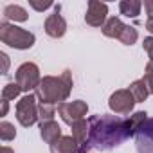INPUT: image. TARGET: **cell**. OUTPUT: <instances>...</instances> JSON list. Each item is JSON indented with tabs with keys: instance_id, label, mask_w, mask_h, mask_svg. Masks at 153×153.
Instances as JSON below:
<instances>
[{
	"instance_id": "cell-11",
	"label": "cell",
	"mask_w": 153,
	"mask_h": 153,
	"mask_svg": "<svg viewBox=\"0 0 153 153\" xmlns=\"http://www.w3.org/2000/svg\"><path fill=\"white\" fill-rule=\"evenodd\" d=\"M79 151V144L76 142V139L70 137H61L58 139L54 144H51V153H78Z\"/></svg>"
},
{
	"instance_id": "cell-26",
	"label": "cell",
	"mask_w": 153,
	"mask_h": 153,
	"mask_svg": "<svg viewBox=\"0 0 153 153\" xmlns=\"http://www.w3.org/2000/svg\"><path fill=\"white\" fill-rule=\"evenodd\" d=\"M144 7H146V11H148V16L153 18V0H146V2H144Z\"/></svg>"
},
{
	"instance_id": "cell-21",
	"label": "cell",
	"mask_w": 153,
	"mask_h": 153,
	"mask_svg": "<svg viewBox=\"0 0 153 153\" xmlns=\"http://www.w3.org/2000/svg\"><path fill=\"white\" fill-rule=\"evenodd\" d=\"M20 92H22V88H20L18 83H7V85L2 88V99H4V101H11V99L18 97Z\"/></svg>"
},
{
	"instance_id": "cell-28",
	"label": "cell",
	"mask_w": 153,
	"mask_h": 153,
	"mask_svg": "<svg viewBox=\"0 0 153 153\" xmlns=\"http://www.w3.org/2000/svg\"><path fill=\"white\" fill-rule=\"evenodd\" d=\"M146 31L153 33V18H148V22H146Z\"/></svg>"
},
{
	"instance_id": "cell-12",
	"label": "cell",
	"mask_w": 153,
	"mask_h": 153,
	"mask_svg": "<svg viewBox=\"0 0 153 153\" xmlns=\"http://www.w3.org/2000/svg\"><path fill=\"white\" fill-rule=\"evenodd\" d=\"M40 135L42 139L47 142V144H54L58 139H61V128L58 123L51 121V123H45V124H40Z\"/></svg>"
},
{
	"instance_id": "cell-7",
	"label": "cell",
	"mask_w": 153,
	"mask_h": 153,
	"mask_svg": "<svg viewBox=\"0 0 153 153\" xmlns=\"http://www.w3.org/2000/svg\"><path fill=\"white\" fill-rule=\"evenodd\" d=\"M133 105H135V99L131 96L130 90H115L112 96H110V101H108V106L112 112L115 114H130L133 110Z\"/></svg>"
},
{
	"instance_id": "cell-6",
	"label": "cell",
	"mask_w": 153,
	"mask_h": 153,
	"mask_svg": "<svg viewBox=\"0 0 153 153\" xmlns=\"http://www.w3.org/2000/svg\"><path fill=\"white\" fill-rule=\"evenodd\" d=\"M87 112H88V105L85 103V101H81V99H78V101H72V103H61V105H58V114H59V117L63 119V123H67V124H74V123H78V121H81L85 115H87Z\"/></svg>"
},
{
	"instance_id": "cell-22",
	"label": "cell",
	"mask_w": 153,
	"mask_h": 153,
	"mask_svg": "<svg viewBox=\"0 0 153 153\" xmlns=\"http://www.w3.org/2000/svg\"><path fill=\"white\" fill-rule=\"evenodd\" d=\"M15 137H16V130L11 123H7V121L0 123V139L2 140H13Z\"/></svg>"
},
{
	"instance_id": "cell-16",
	"label": "cell",
	"mask_w": 153,
	"mask_h": 153,
	"mask_svg": "<svg viewBox=\"0 0 153 153\" xmlns=\"http://www.w3.org/2000/svg\"><path fill=\"white\" fill-rule=\"evenodd\" d=\"M140 6L142 4L139 0H123L119 4V11H121V15H124L128 18H135L140 13Z\"/></svg>"
},
{
	"instance_id": "cell-2",
	"label": "cell",
	"mask_w": 153,
	"mask_h": 153,
	"mask_svg": "<svg viewBox=\"0 0 153 153\" xmlns=\"http://www.w3.org/2000/svg\"><path fill=\"white\" fill-rule=\"evenodd\" d=\"M70 90H72V74H70V70H65L58 78H54V76L42 78V81L36 88V97L40 99V103L61 105L70 96Z\"/></svg>"
},
{
	"instance_id": "cell-29",
	"label": "cell",
	"mask_w": 153,
	"mask_h": 153,
	"mask_svg": "<svg viewBox=\"0 0 153 153\" xmlns=\"http://www.w3.org/2000/svg\"><path fill=\"white\" fill-rule=\"evenodd\" d=\"M7 108H9V106H7V101H4V99H2V117L7 114Z\"/></svg>"
},
{
	"instance_id": "cell-19",
	"label": "cell",
	"mask_w": 153,
	"mask_h": 153,
	"mask_svg": "<svg viewBox=\"0 0 153 153\" xmlns=\"http://www.w3.org/2000/svg\"><path fill=\"white\" fill-rule=\"evenodd\" d=\"M52 119H54V105L40 103L38 105V121H40V124L51 123Z\"/></svg>"
},
{
	"instance_id": "cell-30",
	"label": "cell",
	"mask_w": 153,
	"mask_h": 153,
	"mask_svg": "<svg viewBox=\"0 0 153 153\" xmlns=\"http://www.w3.org/2000/svg\"><path fill=\"white\" fill-rule=\"evenodd\" d=\"M0 153H15V151H13L11 148H7V146H4L2 149H0Z\"/></svg>"
},
{
	"instance_id": "cell-8",
	"label": "cell",
	"mask_w": 153,
	"mask_h": 153,
	"mask_svg": "<svg viewBox=\"0 0 153 153\" xmlns=\"http://www.w3.org/2000/svg\"><path fill=\"white\" fill-rule=\"evenodd\" d=\"M137 153H153V117L148 119L135 133Z\"/></svg>"
},
{
	"instance_id": "cell-24",
	"label": "cell",
	"mask_w": 153,
	"mask_h": 153,
	"mask_svg": "<svg viewBox=\"0 0 153 153\" xmlns=\"http://www.w3.org/2000/svg\"><path fill=\"white\" fill-rule=\"evenodd\" d=\"M142 79H144V83H146V87H148L149 94H153V72H146Z\"/></svg>"
},
{
	"instance_id": "cell-15",
	"label": "cell",
	"mask_w": 153,
	"mask_h": 153,
	"mask_svg": "<svg viewBox=\"0 0 153 153\" xmlns=\"http://www.w3.org/2000/svg\"><path fill=\"white\" fill-rule=\"evenodd\" d=\"M128 90L131 92V96H133L135 103H144V101H146V97L149 96V90H148V87H146L144 79H137V81H133V83L130 85V88H128Z\"/></svg>"
},
{
	"instance_id": "cell-1",
	"label": "cell",
	"mask_w": 153,
	"mask_h": 153,
	"mask_svg": "<svg viewBox=\"0 0 153 153\" xmlns=\"http://www.w3.org/2000/svg\"><path fill=\"white\" fill-rule=\"evenodd\" d=\"M88 140L79 148L78 153H88L90 149L108 151L121 146L130 137L126 119L117 115H92L88 119Z\"/></svg>"
},
{
	"instance_id": "cell-5",
	"label": "cell",
	"mask_w": 153,
	"mask_h": 153,
	"mask_svg": "<svg viewBox=\"0 0 153 153\" xmlns=\"http://www.w3.org/2000/svg\"><path fill=\"white\" fill-rule=\"evenodd\" d=\"M16 119L25 128L33 126L38 121V105H36V97L33 94H27L18 101V105H16Z\"/></svg>"
},
{
	"instance_id": "cell-17",
	"label": "cell",
	"mask_w": 153,
	"mask_h": 153,
	"mask_svg": "<svg viewBox=\"0 0 153 153\" xmlns=\"http://www.w3.org/2000/svg\"><path fill=\"white\" fill-rule=\"evenodd\" d=\"M4 18L6 20H15V22H25L29 18V15H27V11L24 7L11 4V6H7L4 9Z\"/></svg>"
},
{
	"instance_id": "cell-20",
	"label": "cell",
	"mask_w": 153,
	"mask_h": 153,
	"mask_svg": "<svg viewBox=\"0 0 153 153\" xmlns=\"http://www.w3.org/2000/svg\"><path fill=\"white\" fill-rule=\"evenodd\" d=\"M137 38H139L137 29H135V27H130V25H126V27L123 29L121 36H119L121 43H124V45H133V43L137 42Z\"/></svg>"
},
{
	"instance_id": "cell-14",
	"label": "cell",
	"mask_w": 153,
	"mask_h": 153,
	"mask_svg": "<svg viewBox=\"0 0 153 153\" xmlns=\"http://www.w3.org/2000/svg\"><path fill=\"white\" fill-rule=\"evenodd\" d=\"M88 131H90V126H88V121H85V119L72 124V137L79 144V148L88 140Z\"/></svg>"
},
{
	"instance_id": "cell-4",
	"label": "cell",
	"mask_w": 153,
	"mask_h": 153,
	"mask_svg": "<svg viewBox=\"0 0 153 153\" xmlns=\"http://www.w3.org/2000/svg\"><path fill=\"white\" fill-rule=\"evenodd\" d=\"M42 78H40V68L36 63L33 61H25L18 67L16 70V83L20 85V88L24 92H29V90H36L38 85H40Z\"/></svg>"
},
{
	"instance_id": "cell-10",
	"label": "cell",
	"mask_w": 153,
	"mask_h": 153,
	"mask_svg": "<svg viewBox=\"0 0 153 153\" xmlns=\"http://www.w3.org/2000/svg\"><path fill=\"white\" fill-rule=\"evenodd\" d=\"M45 33H47L51 38H61V36L67 33V22H65V18L58 13V9H56L54 15L47 16V20H45Z\"/></svg>"
},
{
	"instance_id": "cell-3",
	"label": "cell",
	"mask_w": 153,
	"mask_h": 153,
	"mask_svg": "<svg viewBox=\"0 0 153 153\" xmlns=\"http://www.w3.org/2000/svg\"><path fill=\"white\" fill-rule=\"evenodd\" d=\"M0 40L13 49L25 51V49H31L34 45L36 38L33 33H29L22 27H16V25L9 24L7 20H4V22H0Z\"/></svg>"
},
{
	"instance_id": "cell-9",
	"label": "cell",
	"mask_w": 153,
	"mask_h": 153,
	"mask_svg": "<svg viewBox=\"0 0 153 153\" xmlns=\"http://www.w3.org/2000/svg\"><path fill=\"white\" fill-rule=\"evenodd\" d=\"M106 15H108V6L97 0H90L88 9L85 15V22L92 27H103L106 24Z\"/></svg>"
},
{
	"instance_id": "cell-27",
	"label": "cell",
	"mask_w": 153,
	"mask_h": 153,
	"mask_svg": "<svg viewBox=\"0 0 153 153\" xmlns=\"http://www.w3.org/2000/svg\"><path fill=\"white\" fill-rule=\"evenodd\" d=\"M0 58H2V61H4V72H2V74H7V67H9L7 54H6V52H0Z\"/></svg>"
},
{
	"instance_id": "cell-25",
	"label": "cell",
	"mask_w": 153,
	"mask_h": 153,
	"mask_svg": "<svg viewBox=\"0 0 153 153\" xmlns=\"http://www.w3.org/2000/svg\"><path fill=\"white\" fill-rule=\"evenodd\" d=\"M29 4H31V6H33L36 11H43V9H47V7H51V6H52L51 2H43V4H38V2H34V0H31Z\"/></svg>"
},
{
	"instance_id": "cell-18",
	"label": "cell",
	"mask_w": 153,
	"mask_h": 153,
	"mask_svg": "<svg viewBox=\"0 0 153 153\" xmlns=\"http://www.w3.org/2000/svg\"><path fill=\"white\" fill-rule=\"evenodd\" d=\"M146 115H148L146 112H135L133 115H130V117L126 119V126H128L130 137H131V135H135V133L139 131V128L148 121V117H146Z\"/></svg>"
},
{
	"instance_id": "cell-23",
	"label": "cell",
	"mask_w": 153,
	"mask_h": 153,
	"mask_svg": "<svg viewBox=\"0 0 153 153\" xmlns=\"http://www.w3.org/2000/svg\"><path fill=\"white\" fill-rule=\"evenodd\" d=\"M142 47H144V51L148 52V56L151 58V61H153V36H149V38H144V43H142Z\"/></svg>"
},
{
	"instance_id": "cell-13",
	"label": "cell",
	"mask_w": 153,
	"mask_h": 153,
	"mask_svg": "<svg viewBox=\"0 0 153 153\" xmlns=\"http://www.w3.org/2000/svg\"><path fill=\"white\" fill-rule=\"evenodd\" d=\"M124 27H126V25L121 22L119 16H112V18H108L106 24L103 25V34L108 36V38H117V40H119V36H121V33H123Z\"/></svg>"
}]
</instances>
